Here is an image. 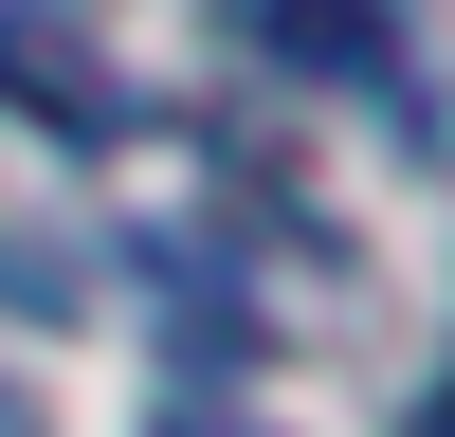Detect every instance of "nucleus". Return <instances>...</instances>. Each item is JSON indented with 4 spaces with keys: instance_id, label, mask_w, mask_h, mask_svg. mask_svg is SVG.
I'll list each match as a JSON object with an SVG mask.
<instances>
[{
    "instance_id": "5",
    "label": "nucleus",
    "mask_w": 455,
    "mask_h": 437,
    "mask_svg": "<svg viewBox=\"0 0 455 437\" xmlns=\"http://www.w3.org/2000/svg\"><path fill=\"white\" fill-rule=\"evenodd\" d=\"M419 437H455V401H437V419H419Z\"/></svg>"
},
{
    "instance_id": "1",
    "label": "nucleus",
    "mask_w": 455,
    "mask_h": 437,
    "mask_svg": "<svg viewBox=\"0 0 455 437\" xmlns=\"http://www.w3.org/2000/svg\"><path fill=\"white\" fill-rule=\"evenodd\" d=\"M0 91H36V109H73V128H109V73L73 55V36H36V19H0Z\"/></svg>"
},
{
    "instance_id": "2",
    "label": "nucleus",
    "mask_w": 455,
    "mask_h": 437,
    "mask_svg": "<svg viewBox=\"0 0 455 437\" xmlns=\"http://www.w3.org/2000/svg\"><path fill=\"white\" fill-rule=\"evenodd\" d=\"M255 19H274L291 55H328V73H383V19H364V0H255Z\"/></svg>"
},
{
    "instance_id": "4",
    "label": "nucleus",
    "mask_w": 455,
    "mask_h": 437,
    "mask_svg": "<svg viewBox=\"0 0 455 437\" xmlns=\"http://www.w3.org/2000/svg\"><path fill=\"white\" fill-rule=\"evenodd\" d=\"M0 437H36V401H19V383H0Z\"/></svg>"
},
{
    "instance_id": "3",
    "label": "nucleus",
    "mask_w": 455,
    "mask_h": 437,
    "mask_svg": "<svg viewBox=\"0 0 455 437\" xmlns=\"http://www.w3.org/2000/svg\"><path fill=\"white\" fill-rule=\"evenodd\" d=\"M164 437H274V419H255V401H182Z\"/></svg>"
}]
</instances>
